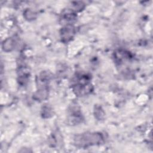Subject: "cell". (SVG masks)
<instances>
[{"mask_svg":"<svg viewBox=\"0 0 153 153\" xmlns=\"http://www.w3.org/2000/svg\"><path fill=\"white\" fill-rule=\"evenodd\" d=\"M75 140L76 145H79L80 146H87L101 142L102 137L100 134L90 133L81 134V136L77 137Z\"/></svg>","mask_w":153,"mask_h":153,"instance_id":"1","label":"cell"}]
</instances>
